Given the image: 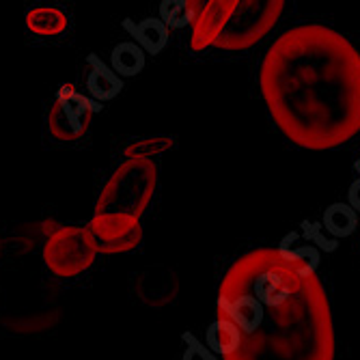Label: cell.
<instances>
[{"instance_id":"5b68a950","label":"cell","mask_w":360,"mask_h":360,"mask_svg":"<svg viewBox=\"0 0 360 360\" xmlns=\"http://www.w3.org/2000/svg\"><path fill=\"white\" fill-rule=\"evenodd\" d=\"M97 257V246L89 226H58L48 236L44 246V264L58 278L84 274Z\"/></svg>"},{"instance_id":"ba28073f","label":"cell","mask_w":360,"mask_h":360,"mask_svg":"<svg viewBox=\"0 0 360 360\" xmlns=\"http://www.w3.org/2000/svg\"><path fill=\"white\" fill-rule=\"evenodd\" d=\"M134 291L145 307L162 309L177 298L179 278L169 266H149L136 274Z\"/></svg>"},{"instance_id":"e0dca14e","label":"cell","mask_w":360,"mask_h":360,"mask_svg":"<svg viewBox=\"0 0 360 360\" xmlns=\"http://www.w3.org/2000/svg\"><path fill=\"white\" fill-rule=\"evenodd\" d=\"M158 13L165 20V24L173 30L188 28L196 18L194 9L188 5V0H162Z\"/></svg>"},{"instance_id":"44dd1931","label":"cell","mask_w":360,"mask_h":360,"mask_svg":"<svg viewBox=\"0 0 360 360\" xmlns=\"http://www.w3.org/2000/svg\"><path fill=\"white\" fill-rule=\"evenodd\" d=\"M205 3H207V0H188V5L194 9V13H199L205 7Z\"/></svg>"},{"instance_id":"30bf717a","label":"cell","mask_w":360,"mask_h":360,"mask_svg":"<svg viewBox=\"0 0 360 360\" xmlns=\"http://www.w3.org/2000/svg\"><path fill=\"white\" fill-rule=\"evenodd\" d=\"M86 65H89L86 84H84L86 95L102 104L115 100V97L123 91V78L112 68H108L97 54H89Z\"/></svg>"},{"instance_id":"6da1fadb","label":"cell","mask_w":360,"mask_h":360,"mask_svg":"<svg viewBox=\"0 0 360 360\" xmlns=\"http://www.w3.org/2000/svg\"><path fill=\"white\" fill-rule=\"evenodd\" d=\"M261 93L287 141L337 149L360 132V52L323 24L293 26L264 56Z\"/></svg>"},{"instance_id":"ffe728a7","label":"cell","mask_w":360,"mask_h":360,"mask_svg":"<svg viewBox=\"0 0 360 360\" xmlns=\"http://www.w3.org/2000/svg\"><path fill=\"white\" fill-rule=\"evenodd\" d=\"M347 203L360 214V177L352 181L349 190H347Z\"/></svg>"},{"instance_id":"8fae6325","label":"cell","mask_w":360,"mask_h":360,"mask_svg":"<svg viewBox=\"0 0 360 360\" xmlns=\"http://www.w3.org/2000/svg\"><path fill=\"white\" fill-rule=\"evenodd\" d=\"M26 30L32 37L39 39H54L68 32L70 15L65 9L56 5H35L26 11Z\"/></svg>"},{"instance_id":"8992f818","label":"cell","mask_w":360,"mask_h":360,"mask_svg":"<svg viewBox=\"0 0 360 360\" xmlns=\"http://www.w3.org/2000/svg\"><path fill=\"white\" fill-rule=\"evenodd\" d=\"M102 110V102L78 93L72 84H63L48 115L50 136L60 143H74L86 134L91 119Z\"/></svg>"},{"instance_id":"d6986e66","label":"cell","mask_w":360,"mask_h":360,"mask_svg":"<svg viewBox=\"0 0 360 360\" xmlns=\"http://www.w3.org/2000/svg\"><path fill=\"white\" fill-rule=\"evenodd\" d=\"M304 231H307V238L309 240H313L321 250H326V252H333V250H337V246H339V242H337V238L335 240H326L321 233H319V224H304Z\"/></svg>"},{"instance_id":"5bb4252c","label":"cell","mask_w":360,"mask_h":360,"mask_svg":"<svg viewBox=\"0 0 360 360\" xmlns=\"http://www.w3.org/2000/svg\"><path fill=\"white\" fill-rule=\"evenodd\" d=\"M147 52L143 50L141 44L136 41H121L115 46L110 54V68L121 76V78H134L145 70L147 63Z\"/></svg>"},{"instance_id":"2e32d148","label":"cell","mask_w":360,"mask_h":360,"mask_svg":"<svg viewBox=\"0 0 360 360\" xmlns=\"http://www.w3.org/2000/svg\"><path fill=\"white\" fill-rule=\"evenodd\" d=\"M278 252H281L285 259H289L291 264H296L298 268H302V270H307V272H315V270L319 268V261H321L319 248H315L311 242L300 244V246H293L291 233L281 242Z\"/></svg>"},{"instance_id":"52a82bcc","label":"cell","mask_w":360,"mask_h":360,"mask_svg":"<svg viewBox=\"0 0 360 360\" xmlns=\"http://www.w3.org/2000/svg\"><path fill=\"white\" fill-rule=\"evenodd\" d=\"M89 231L102 255H119L136 250L143 242L141 218L123 212H95Z\"/></svg>"},{"instance_id":"277c9868","label":"cell","mask_w":360,"mask_h":360,"mask_svg":"<svg viewBox=\"0 0 360 360\" xmlns=\"http://www.w3.org/2000/svg\"><path fill=\"white\" fill-rule=\"evenodd\" d=\"M285 0H240L231 20L216 39V48L240 52L252 48L274 28L283 15Z\"/></svg>"},{"instance_id":"7c38bea8","label":"cell","mask_w":360,"mask_h":360,"mask_svg":"<svg viewBox=\"0 0 360 360\" xmlns=\"http://www.w3.org/2000/svg\"><path fill=\"white\" fill-rule=\"evenodd\" d=\"M123 28L134 37L136 44L143 46V50L147 54L158 56L162 50H167L169 41H171V28L165 24L160 15L158 18H145L141 22H132V20H125Z\"/></svg>"},{"instance_id":"7402d4cb","label":"cell","mask_w":360,"mask_h":360,"mask_svg":"<svg viewBox=\"0 0 360 360\" xmlns=\"http://www.w3.org/2000/svg\"><path fill=\"white\" fill-rule=\"evenodd\" d=\"M356 169H358V171H360V160H358V162H356Z\"/></svg>"},{"instance_id":"4fadbf2b","label":"cell","mask_w":360,"mask_h":360,"mask_svg":"<svg viewBox=\"0 0 360 360\" xmlns=\"http://www.w3.org/2000/svg\"><path fill=\"white\" fill-rule=\"evenodd\" d=\"M240 343H242L240 328L231 319L222 315H218V319L205 333V347L212 349L216 356H224L229 360L236 356V352L240 349Z\"/></svg>"},{"instance_id":"9c48e42d","label":"cell","mask_w":360,"mask_h":360,"mask_svg":"<svg viewBox=\"0 0 360 360\" xmlns=\"http://www.w3.org/2000/svg\"><path fill=\"white\" fill-rule=\"evenodd\" d=\"M240 0H207L205 7L196 13L192 22V39L190 46L194 52L207 50L216 44L218 35L231 20Z\"/></svg>"},{"instance_id":"ac0fdd59","label":"cell","mask_w":360,"mask_h":360,"mask_svg":"<svg viewBox=\"0 0 360 360\" xmlns=\"http://www.w3.org/2000/svg\"><path fill=\"white\" fill-rule=\"evenodd\" d=\"M175 145V139L173 136H143V139H136L129 143L125 149H123V155L125 158H151V155H160L169 151L171 147Z\"/></svg>"},{"instance_id":"3957f363","label":"cell","mask_w":360,"mask_h":360,"mask_svg":"<svg viewBox=\"0 0 360 360\" xmlns=\"http://www.w3.org/2000/svg\"><path fill=\"white\" fill-rule=\"evenodd\" d=\"M158 186V169L149 158H125L102 188L95 212H123L143 216Z\"/></svg>"},{"instance_id":"9a60e30c","label":"cell","mask_w":360,"mask_h":360,"mask_svg":"<svg viewBox=\"0 0 360 360\" xmlns=\"http://www.w3.org/2000/svg\"><path fill=\"white\" fill-rule=\"evenodd\" d=\"M321 226L337 240H345L356 233L358 229V212L345 201V203H333L323 212Z\"/></svg>"},{"instance_id":"7a4b0ae2","label":"cell","mask_w":360,"mask_h":360,"mask_svg":"<svg viewBox=\"0 0 360 360\" xmlns=\"http://www.w3.org/2000/svg\"><path fill=\"white\" fill-rule=\"evenodd\" d=\"M218 315L231 319L242 335L231 360L335 358L330 302L321 281L278 248L250 250L226 270Z\"/></svg>"}]
</instances>
